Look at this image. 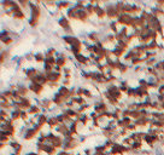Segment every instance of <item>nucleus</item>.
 <instances>
[{
    "label": "nucleus",
    "mask_w": 164,
    "mask_h": 155,
    "mask_svg": "<svg viewBox=\"0 0 164 155\" xmlns=\"http://www.w3.org/2000/svg\"><path fill=\"white\" fill-rule=\"evenodd\" d=\"M105 91L109 93L111 97H113L115 100H117L118 102H122L123 101V93L119 90L118 85L116 84H111V85H106L105 87Z\"/></svg>",
    "instance_id": "f03ea898"
},
{
    "label": "nucleus",
    "mask_w": 164,
    "mask_h": 155,
    "mask_svg": "<svg viewBox=\"0 0 164 155\" xmlns=\"http://www.w3.org/2000/svg\"><path fill=\"white\" fill-rule=\"evenodd\" d=\"M118 87L121 92L123 93V95H126L129 90V87H130V85H129V81L128 80H119L118 82Z\"/></svg>",
    "instance_id": "6ab92c4d"
},
{
    "label": "nucleus",
    "mask_w": 164,
    "mask_h": 155,
    "mask_svg": "<svg viewBox=\"0 0 164 155\" xmlns=\"http://www.w3.org/2000/svg\"><path fill=\"white\" fill-rule=\"evenodd\" d=\"M45 75H46V74H45ZM46 76H47L48 81H50V82H55V84H60V82H62V80H63V78H64L63 73H57V72H52V73L47 74Z\"/></svg>",
    "instance_id": "1a4fd4ad"
},
{
    "label": "nucleus",
    "mask_w": 164,
    "mask_h": 155,
    "mask_svg": "<svg viewBox=\"0 0 164 155\" xmlns=\"http://www.w3.org/2000/svg\"><path fill=\"white\" fill-rule=\"evenodd\" d=\"M24 155H40L37 152H28V153H26Z\"/></svg>",
    "instance_id": "72a5a7b5"
},
{
    "label": "nucleus",
    "mask_w": 164,
    "mask_h": 155,
    "mask_svg": "<svg viewBox=\"0 0 164 155\" xmlns=\"http://www.w3.org/2000/svg\"><path fill=\"white\" fill-rule=\"evenodd\" d=\"M79 11V10H77ZM91 18V16L88 15V12L84 10H80L79 11V22H82V23H87Z\"/></svg>",
    "instance_id": "f3484780"
},
{
    "label": "nucleus",
    "mask_w": 164,
    "mask_h": 155,
    "mask_svg": "<svg viewBox=\"0 0 164 155\" xmlns=\"http://www.w3.org/2000/svg\"><path fill=\"white\" fill-rule=\"evenodd\" d=\"M48 118H50V115H46V114H40V115H37V125L41 126V127L47 126Z\"/></svg>",
    "instance_id": "a211bd4d"
},
{
    "label": "nucleus",
    "mask_w": 164,
    "mask_h": 155,
    "mask_svg": "<svg viewBox=\"0 0 164 155\" xmlns=\"http://www.w3.org/2000/svg\"><path fill=\"white\" fill-rule=\"evenodd\" d=\"M73 3H69V1H57V11L66 12L70 8H73Z\"/></svg>",
    "instance_id": "f8f14e48"
},
{
    "label": "nucleus",
    "mask_w": 164,
    "mask_h": 155,
    "mask_svg": "<svg viewBox=\"0 0 164 155\" xmlns=\"http://www.w3.org/2000/svg\"><path fill=\"white\" fill-rule=\"evenodd\" d=\"M57 92L60 93L64 98H66L68 101L71 100V98H70V87H65V86H62V85H60V86L58 87Z\"/></svg>",
    "instance_id": "dca6fc26"
},
{
    "label": "nucleus",
    "mask_w": 164,
    "mask_h": 155,
    "mask_svg": "<svg viewBox=\"0 0 164 155\" xmlns=\"http://www.w3.org/2000/svg\"><path fill=\"white\" fill-rule=\"evenodd\" d=\"M68 62H69V59L68 58H63V57H57V67H59V68H65V67H68Z\"/></svg>",
    "instance_id": "b1692460"
},
{
    "label": "nucleus",
    "mask_w": 164,
    "mask_h": 155,
    "mask_svg": "<svg viewBox=\"0 0 164 155\" xmlns=\"http://www.w3.org/2000/svg\"><path fill=\"white\" fill-rule=\"evenodd\" d=\"M0 41H1V45L2 46H11L15 43V39L13 38H5V39H0Z\"/></svg>",
    "instance_id": "a878e982"
},
{
    "label": "nucleus",
    "mask_w": 164,
    "mask_h": 155,
    "mask_svg": "<svg viewBox=\"0 0 164 155\" xmlns=\"http://www.w3.org/2000/svg\"><path fill=\"white\" fill-rule=\"evenodd\" d=\"M34 61H35L37 64H45V61H46L45 52H42V51L36 52V54H35V57H34Z\"/></svg>",
    "instance_id": "aec40b11"
},
{
    "label": "nucleus",
    "mask_w": 164,
    "mask_h": 155,
    "mask_svg": "<svg viewBox=\"0 0 164 155\" xmlns=\"http://www.w3.org/2000/svg\"><path fill=\"white\" fill-rule=\"evenodd\" d=\"M28 87H29L30 92H31L33 95L37 96V98H39V97L42 96V93H44V91H45L46 86L40 85V84H37V82H29V84H28Z\"/></svg>",
    "instance_id": "20e7f679"
},
{
    "label": "nucleus",
    "mask_w": 164,
    "mask_h": 155,
    "mask_svg": "<svg viewBox=\"0 0 164 155\" xmlns=\"http://www.w3.org/2000/svg\"><path fill=\"white\" fill-rule=\"evenodd\" d=\"M51 98H52V101H53V104H55V107H58V108L63 107L66 102H69V101L66 100V98H64L63 96H62L60 93H58V92H55L53 96H52Z\"/></svg>",
    "instance_id": "423d86ee"
},
{
    "label": "nucleus",
    "mask_w": 164,
    "mask_h": 155,
    "mask_svg": "<svg viewBox=\"0 0 164 155\" xmlns=\"http://www.w3.org/2000/svg\"><path fill=\"white\" fill-rule=\"evenodd\" d=\"M158 46H159V41L152 40L151 43H148L146 45V50L147 51H158Z\"/></svg>",
    "instance_id": "5701e85b"
},
{
    "label": "nucleus",
    "mask_w": 164,
    "mask_h": 155,
    "mask_svg": "<svg viewBox=\"0 0 164 155\" xmlns=\"http://www.w3.org/2000/svg\"><path fill=\"white\" fill-rule=\"evenodd\" d=\"M17 91L22 97H28V95L30 93V90L24 82H18L17 84Z\"/></svg>",
    "instance_id": "9b49d317"
},
{
    "label": "nucleus",
    "mask_w": 164,
    "mask_h": 155,
    "mask_svg": "<svg viewBox=\"0 0 164 155\" xmlns=\"http://www.w3.org/2000/svg\"><path fill=\"white\" fill-rule=\"evenodd\" d=\"M105 11H106V18L109 19V22L111 21H116L118 18L119 13L117 9H116V5L115 3H105Z\"/></svg>",
    "instance_id": "f257e3e1"
},
{
    "label": "nucleus",
    "mask_w": 164,
    "mask_h": 155,
    "mask_svg": "<svg viewBox=\"0 0 164 155\" xmlns=\"http://www.w3.org/2000/svg\"><path fill=\"white\" fill-rule=\"evenodd\" d=\"M26 11H23V10H19L17 12H15L13 15H12V19L13 21H24L26 19Z\"/></svg>",
    "instance_id": "412c9836"
},
{
    "label": "nucleus",
    "mask_w": 164,
    "mask_h": 155,
    "mask_svg": "<svg viewBox=\"0 0 164 155\" xmlns=\"http://www.w3.org/2000/svg\"><path fill=\"white\" fill-rule=\"evenodd\" d=\"M127 130L129 131V132H130V133H133V132H137V126L135 125V124H134V122H133V124H130V125L128 126Z\"/></svg>",
    "instance_id": "7c9ffc66"
},
{
    "label": "nucleus",
    "mask_w": 164,
    "mask_h": 155,
    "mask_svg": "<svg viewBox=\"0 0 164 155\" xmlns=\"http://www.w3.org/2000/svg\"><path fill=\"white\" fill-rule=\"evenodd\" d=\"M62 40H63V43L65 44L66 46H73L75 44H77V43H80L82 41L81 39L79 37H76V35H63L62 37Z\"/></svg>",
    "instance_id": "0eeeda50"
},
{
    "label": "nucleus",
    "mask_w": 164,
    "mask_h": 155,
    "mask_svg": "<svg viewBox=\"0 0 164 155\" xmlns=\"http://www.w3.org/2000/svg\"><path fill=\"white\" fill-rule=\"evenodd\" d=\"M159 62H161V65H162V70H163V74H164V58L159 59Z\"/></svg>",
    "instance_id": "f704fd0d"
},
{
    "label": "nucleus",
    "mask_w": 164,
    "mask_h": 155,
    "mask_svg": "<svg viewBox=\"0 0 164 155\" xmlns=\"http://www.w3.org/2000/svg\"><path fill=\"white\" fill-rule=\"evenodd\" d=\"M79 121H80V124H81L82 126H84V127H87V125L92 122L91 118H89V114H82L81 116L79 118Z\"/></svg>",
    "instance_id": "4be33fe9"
},
{
    "label": "nucleus",
    "mask_w": 164,
    "mask_h": 155,
    "mask_svg": "<svg viewBox=\"0 0 164 155\" xmlns=\"http://www.w3.org/2000/svg\"><path fill=\"white\" fill-rule=\"evenodd\" d=\"M65 16L70 19V21H79V11L75 9L73 5V8H70V9L65 12Z\"/></svg>",
    "instance_id": "ddd939ff"
},
{
    "label": "nucleus",
    "mask_w": 164,
    "mask_h": 155,
    "mask_svg": "<svg viewBox=\"0 0 164 155\" xmlns=\"http://www.w3.org/2000/svg\"><path fill=\"white\" fill-rule=\"evenodd\" d=\"M41 72V69H39L36 67H29V68H23V75L26 76V80L31 82L36 78L39 73Z\"/></svg>",
    "instance_id": "7ed1b4c3"
},
{
    "label": "nucleus",
    "mask_w": 164,
    "mask_h": 155,
    "mask_svg": "<svg viewBox=\"0 0 164 155\" xmlns=\"http://www.w3.org/2000/svg\"><path fill=\"white\" fill-rule=\"evenodd\" d=\"M111 52H112V56H113V57H116V58H118V59H122V58L126 56V54H127L128 51H124V50L121 49L119 46L115 45L111 49Z\"/></svg>",
    "instance_id": "9d476101"
},
{
    "label": "nucleus",
    "mask_w": 164,
    "mask_h": 155,
    "mask_svg": "<svg viewBox=\"0 0 164 155\" xmlns=\"http://www.w3.org/2000/svg\"><path fill=\"white\" fill-rule=\"evenodd\" d=\"M157 93H158V95H164V84L159 85V87H158V90H157Z\"/></svg>",
    "instance_id": "2f4dec72"
},
{
    "label": "nucleus",
    "mask_w": 164,
    "mask_h": 155,
    "mask_svg": "<svg viewBox=\"0 0 164 155\" xmlns=\"http://www.w3.org/2000/svg\"><path fill=\"white\" fill-rule=\"evenodd\" d=\"M142 144H144V142H133V144L130 146V153H133V154H140L141 153V150H144L142 149Z\"/></svg>",
    "instance_id": "4468645a"
},
{
    "label": "nucleus",
    "mask_w": 164,
    "mask_h": 155,
    "mask_svg": "<svg viewBox=\"0 0 164 155\" xmlns=\"http://www.w3.org/2000/svg\"><path fill=\"white\" fill-rule=\"evenodd\" d=\"M34 57H35V54H34V52H28V54H24V56H23V58L26 59V62L34 61Z\"/></svg>",
    "instance_id": "cd10ccee"
},
{
    "label": "nucleus",
    "mask_w": 164,
    "mask_h": 155,
    "mask_svg": "<svg viewBox=\"0 0 164 155\" xmlns=\"http://www.w3.org/2000/svg\"><path fill=\"white\" fill-rule=\"evenodd\" d=\"M164 51V44L163 43H161L159 46H158V52H163Z\"/></svg>",
    "instance_id": "473e14b6"
},
{
    "label": "nucleus",
    "mask_w": 164,
    "mask_h": 155,
    "mask_svg": "<svg viewBox=\"0 0 164 155\" xmlns=\"http://www.w3.org/2000/svg\"><path fill=\"white\" fill-rule=\"evenodd\" d=\"M94 11H95V17L98 18L99 22H101V21H104V19L106 18V11H105V8L101 6L100 4H99V1H98V4L95 5Z\"/></svg>",
    "instance_id": "6e6552de"
},
{
    "label": "nucleus",
    "mask_w": 164,
    "mask_h": 155,
    "mask_svg": "<svg viewBox=\"0 0 164 155\" xmlns=\"http://www.w3.org/2000/svg\"><path fill=\"white\" fill-rule=\"evenodd\" d=\"M158 51H147L145 55V58L146 59H151V58H157V56H158Z\"/></svg>",
    "instance_id": "bb28decb"
},
{
    "label": "nucleus",
    "mask_w": 164,
    "mask_h": 155,
    "mask_svg": "<svg viewBox=\"0 0 164 155\" xmlns=\"http://www.w3.org/2000/svg\"><path fill=\"white\" fill-rule=\"evenodd\" d=\"M39 106H40L42 109H47L50 113H51V110L55 108V107H53V106H55V104H53V101H52L51 97H44V98H41Z\"/></svg>",
    "instance_id": "39448f33"
},
{
    "label": "nucleus",
    "mask_w": 164,
    "mask_h": 155,
    "mask_svg": "<svg viewBox=\"0 0 164 155\" xmlns=\"http://www.w3.org/2000/svg\"><path fill=\"white\" fill-rule=\"evenodd\" d=\"M63 75H73V68L71 67L63 68Z\"/></svg>",
    "instance_id": "c756f323"
},
{
    "label": "nucleus",
    "mask_w": 164,
    "mask_h": 155,
    "mask_svg": "<svg viewBox=\"0 0 164 155\" xmlns=\"http://www.w3.org/2000/svg\"><path fill=\"white\" fill-rule=\"evenodd\" d=\"M159 62L158 58H151V59H146L145 62V67L146 68H151V67H155L156 64Z\"/></svg>",
    "instance_id": "393cba45"
},
{
    "label": "nucleus",
    "mask_w": 164,
    "mask_h": 155,
    "mask_svg": "<svg viewBox=\"0 0 164 155\" xmlns=\"http://www.w3.org/2000/svg\"><path fill=\"white\" fill-rule=\"evenodd\" d=\"M62 86H65V87H73V80H68V79H63L62 82H60Z\"/></svg>",
    "instance_id": "c85d7f7f"
},
{
    "label": "nucleus",
    "mask_w": 164,
    "mask_h": 155,
    "mask_svg": "<svg viewBox=\"0 0 164 155\" xmlns=\"http://www.w3.org/2000/svg\"><path fill=\"white\" fill-rule=\"evenodd\" d=\"M130 69H132V67H130L129 64L124 63L123 61H121V62H119V64H118V67H117V72H118L121 75H123V74L128 73Z\"/></svg>",
    "instance_id": "2eb2a0df"
}]
</instances>
